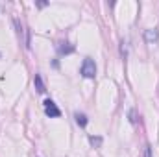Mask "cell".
Wrapping results in <instances>:
<instances>
[{"mask_svg":"<svg viewBox=\"0 0 159 157\" xmlns=\"http://www.w3.org/2000/svg\"><path fill=\"white\" fill-rule=\"evenodd\" d=\"M80 72H81L83 78H89V79L94 78V76H96V63H94V59H93V57H85L83 63H81Z\"/></svg>","mask_w":159,"mask_h":157,"instance_id":"cell-1","label":"cell"},{"mask_svg":"<svg viewBox=\"0 0 159 157\" xmlns=\"http://www.w3.org/2000/svg\"><path fill=\"white\" fill-rule=\"evenodd\" d=\"M44 113L48 115L50 118H57V117H61V111H59V107L48 98V100H44Z\"/></svg>","mask_w":159,"mask_h":157,"instance_id":"cell-2","label":"cell"},{"mask_svg":"<svg viewBox=\"0 0 159 157\" xmlns=\"http://www.w3.org/2000/svg\"><path fill=\"white\" fill-rule=\"evenodd\" d=\"M76 50V46L74 44H70V43H59V46H57V52L61 54V56H69V54H72Z\"/></svg>","mask_w":159,"mask_h":157,"instance_id":"cell-3","label":"cell"},{"mask_svg":"<svg viewBox=\"0 0 159 157\" xmlns=\"http://www.w3.org/2000/svg\"><path fill=\"white\" fill-rule=\"evenodd\" d=\"M143 37H144L146 43H150V44H152V43H157L159 32L156 30V28H154V30H144V35H143Z\"/></svg>","mask_w":159,"mask_h":157,"instance_id":"cell-4","label":"cell"},{"mask_svg":"<svg viewBox=\"0 0 159 157\" xmlns=\"http://www.w3.org/2000/svg\"><path fill=\"white\" fill-rule=\"evenodd\" d=\"M34 87H35L37 92H44V91H46L44 81H43V78H41V74H35V76H34Z\"/></svg>","mask_w":159,"mask_h":157,"instance_id":"cell-5","label":"cell"},{"mask_svg":"<svg viewBox=\"0 0 159 157\" xmlns=\"http://www.w3.org/2000/svg\"><path fill=\"white\" fill-rule=\"evenodd\" d=\"M74 118H76V124H78L80 128H85L89 124V118H87L85 113H74Z\"/></svg>","mask_w":159,"mask_h":157,"instance_id":"cell-6","label":"cell"},{"mask_svg":"<svg viewBox=\"0 0 159 157\" xmlns=\"http://www.w3.org/2000/svg\"><path fill=\"white\" fill-rule=\"evenodd\" d=\"M13 26H15V32H17V35H19V39H20V37L24 35V32H26V30L22 28V24H20V20H19L17 17L13 19Z\"/></svg>","mask_w":159,"mask_h":157,"instance_id":"cell-7","label":"cell"},{"mask_svg":"<svg viewBox=\"0 0 159 157\" xmlns=\"http://www.w3.org/2000/svg\"><path fill=\"white\" fill-rule=\"evenodd\" d=\"M89 141H91V144H93L94 148H100V146H102V142H104V141H102V137H94V135H91V137H89Z\"/></svg>","mask_w":159,"mask_h":157,"instance_id":"cell-8","label":"cell"},{"mask_svg":"<svg viewBox=\"0 0 159 157\" xmlns=\"http://www.w3.org/2000/svg\"><path fill=\"white\" fill-rule=\"evenodd\" d=\"M128 117H129V122L131 124H137V111L135 109H129L128 111Z\"/></svg>","mask_w":159,"mask_h":157,"instance_id":"cell-9","label":"cell"},{"mask_svg":"<svg viewBox=\"0 0 159 157\" xmlns=\"http://www.w3.org/2000/svg\"><path fill=\"white\" fill-rule=\"evenodd\" d=\"M144 157H152V146L150 144L144 146Z\"/></svg>","mask_w":159,"mask_h":157,"instance_id":"cell-10","label":"cell"}]
</instances>
